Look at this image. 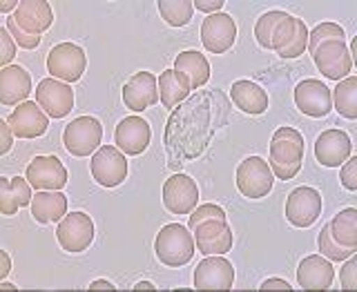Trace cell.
Here are the masks:
<instances>
[{"label":"cell","instance_id":"1","mask_svg":"<svg viewBox=\"0 0 357 292\" xmlns=\"http://www.w3.org/2000/svg\"><path fill=\"white\" fill-rule=\"evenodd\" d=\"M304 163V137L293 128H277L271 141V170L282 181L295 178Z\"/></svg>","mask_w":357,"mask_h":292},{"label":"cell","instance_id":"2","mask_svg":"<svg viewBox=\"0 0 357 292\" xmlns=\"http://www.w3.org/2000/svg\"><path fill=\"white\" fill-rule=\"evenodd\" d=\"M156 259L167 268H181L192 261L195 256V237L181 223H167L156 234L154 241Z\"/></svg>","mask_w":357,"mask_h":292},{"label":"cell","instance_id":"3","mask_svg":"<svg viewBox=\"0 0 357 292\" xmlns=\"http://www.w3.org/2000/svg\"><path fill=\"white\" fill-rule=\"evenodd\" d=\"M103 141V125L94 116H78L63 130V145L72 156L85 159L100 148Z\"/></svg>","mask_w":357,"mask_h":292},{"label":"cell","instance_id":"4","mask_svg":"<svg viewBox=\"0 0 357 292\" xmlns=\"http://www.w3.org/2000/svg\"><path fill=\"white\" fill-rule=\"evenodd\" d=\"M275 174L261 156H248L237 167V190L245 199H264L273 192Z\"/></svg>","mask_w":357,"mask_h":292},{"label":"cell","instance_id":"5","mask_svg":"<svg viewBox=\"0 0 357 292\" xmlns=\"http://www.w3.org/2000/svg\"><path fill=\"white\" fill-rule=\"evenodd\" d=\"M87 67L85 49L76 43H59L47 54V72L65 83L81 81Z\"/></svg>","mask_w":357,"mask_h":292},{"label":"cell","instance_id":"6","mask_svg":"<svg viewBox=\"0 0 357 292\" xmlns=\"http://www.w3.org/2000/svg\"><path fill=\"white\" fill-rule=\"evenodd\" d=\"M56 239L65 252H85L94 241V221L85 212H70L59 221Z\"/></svg>","mask_w":357,"mask_h":292},{"label":"cell","instance_id":"7","mask_svg":"<svg viewBox=\"0 0 357 292\" xmlns=\"http://www.w3.org/2000/svg\"><path fill=\"white\" fill-rule=\"evenodd\" d=\"M89 172H92L94 181L103 187H116L128 178V159L119 148H98L92 154V161H89Z\"/></svg>","mask_w":357,"mask_h":292},{"label":"cell","instance_id":"8","mask_svg":"<svg viewBox=\"0 0 357 292\" xmlns=\"http://www.w3.org/2000/svg\"><path fill=\"white\" fill-rule=\"evenodd\" d=\"M312 59H315V65L321 72V76L331 78V81L340 83L346 76H351L353 56L346 40H328L319 45V47L312 52Z\"/></svg>","mask_w":357,"mask_h":292},{"label":"cell","instance_id":"9","mask_svg":"<svg viewBox=\"0 0 357 292\" xmlns=\"http://www.w3.org/2000/svg\"><path fill=\"white\" fill-rule=\"evenodd\" d=\"M321 215V194L315 187H295L286 199V219L295 228H310Z\"/></svg>","mask_w":357,"mask_h":292},{"label":"cell","instance_id":"10","mask_svg":"<svg viewBox=\"0 0 357 292\" xmlns=\"http://www.w3.org/2000/svg\"><path fill=\"white\" fill-rule=\"evenodd\" d=\"M36 103L43 112L52 118H63L74 107V92L72 85L59 81V78H43L36 85Z\"/></svg>","mask_w":357,"mask_h":292},{"label":"cell","instance_id":"11","mask_svg":"<svg viewBox=\"0 0 357 292\" xmlns=\"http://www.w3.org/2000/svg\"><path fill=\"white\" fill-rule=\"evenodd\" d=\"M234 40H237V22L232 16L219 11L201 22V43L210 54H226L232 49Z\"/></svg>","mask_w":357,"mask_h":292},{"label":"cell","instance_id":"12","mask_svg":"<svg viewBox=\"0 0 357 292\" xmlns=\"http://www.w3.org/2000/svg\"><path fill=\"white\" fill-rule=\"evenodd\" d=\"M199 187L192 176L188 174H172L163 183V206L172 215H190L197 208Z\"/></svg>","mask_w":357,"mask_h":292},{"label":"cell","instance_id":"13","mask_svg":"<svg viewBox=\"0 0 357 292\" xmlns=\"http://www.w3.org/2000/svg\"><path fill=\"white\" fill-rule=\"evenodd\" d=\"M195 234V245L201 254H228L232 250V228L228 226L226 219H210L199 223V226L192 230Z\"/></svg>","mask_w":357,"mask_h":292},{"label":"cell","instance_id":"14","mask_svg":"<svg viewBox=\"0 0 357 292\" xmlns=\"http://www.w3.org/2000/svg\"><path fill=\"white\" fill-rule=\"evenodd\" d=\"M16 139H38L50 128V116L36 100H25L5 118Z\"/></svg>","mask_w":357,"mask_h":292},{"label":"cell","instance_id":"15","mask_svg":"<svg viewBox=\"0 0 357 292\" xmlns=\"http://www.w3.org/2000/svg\"><path fill=\"white\" fill-rule=\"evenodd\" d=\"M152 139L150 123L139 114L123 118L114 130V143L126 156H139L148 150Z\"/></svg>","mask_w":357,"mask_h":292},{"label":"cell","instance_id":"16","mask_svg":"<svg viewBox=\"0 0 357 292\" xmlns=\"http://www.w3.org/2000/svg\"><path fill=\"white\" fill-rule=\"evenodd\" d=\"M295 105L301 114L321 118L333 109V94L326 83L317 81V78H306L295 87Z\"/></svg>","mask_w":357,"mask_h":292},{"label":"cell","instance_id":"17","mask_svg":"<svg viewBox=\"0 0 357 292\" xmlns=\"http://www.w3.org/2000/svg\"><path fill=\"white\" fill-rule=\"evenodd\" d=\"M234 284V268L223 254H210L199 261L195 270L197 290H230Z\"/></svg>","mask_w":357,"mask_h":292},{"label":"cell","instance_id":"18","mask_svg":"<svg viewBox=\"0 0 357 292\" xmlns=\"http://www.w3.org/2000/svg\"><path fill=\"white\" fill-rule=\"evenodd\" d=\"M159 100V78L152 72H137L123 85V103L130 112H145Z\"/></svg>","mask_w":357,"mask_h":292},{"label":"cell","instance_id":"19","mask_svg":"<svg viewBox=\"0 0 357 292\" xmlns=\"http://www.w3.org/2000/svg\"><path fill=\"white\" fill-rule=\"evenodd\" d=\"M25 178L36 192H40V190H63L67 185V170L59 156H36L27 165Z\"/></svg>","mask_w":357,"mask_h":292},{"label":"cell","instance_id":"20","mask_svg":"<svg viewBox=\"0 0 357 292\" xmlns=\"http://www.w3.org/2000/svg\"><path fill=\"white\" fill-rule=\"evenodd\" d=\"M353 156L351 137L344 130H326L315 141V159L324 167H340Z\"/></svg>","mask_w":357,"mask_h":292},{"label":"cell","instance_id":"21","mask_svg":"<svg viewBox=\"0 0 357 292\" xmlns=\"http://www.w3.org/2000/svg\"><path fill=\"white\" fill-rule=\"evenodd\" d=\"M31 94V76L25 67L9 65L0 70V103L20 105Z\"/></svg>","mask_w":357,"mask_h":292},{"label":"cell","instance_id":"22","mask_svg":"<svg viewBox=\"0 0 357 292\" xmlns=\"http://www.w3.org/2000/svg\"><path fill=\"white\" fill-rule=\"evenodd\" d=\"M333 263L321 254H308L297 268V284L304 290H328L333 286Z\"/></svg>","mask_w":357,"mask_h":292},{"label":"cell","instance_id":"23","mask_svg":"<svg viewBox=\"0 0 357 292\" xmlns=\"http://www.w3.org/2000/svg\"><path fill=\"white\" fill-rule=\"evenodd\" d=\"M18 27L31 36H40L47 31L54 22V11L47 0H20V5L14 14Z\"/></svg>","mask_w":357,"mask_h":292},{"label":"cell","instance_id":"24","mask_svg":"<svg viewBox=\"0 0 357 292\" xmlns=\"http://www.w3.org/2000/svg\"><path fill=\"white\" fill-rule=\"evenodd\" d=\"M230 98H232V103L237 105L241 112H245V114H250V116L264 114V112L268 109V105H271L266 89L259 87L257 83H252V81H245V78L232 83Z\"/></svg>","mask_w":357,"mask_h":292},{"label":"cell","instance_id":"25","mask_svg":"<svg viewBox=\"0 0 357 292\" xmlns=\"http://www.w3.org/2000/svg\"><path fill=\"white\" fill-rule=\"evenodd\" d=\"M31 217L36 219V223H54L61 221L67 215V197L61 190H40L31 199Z\"/></svg>","mask_w":357,"mask_h":292},{"label":"cell","instance_id":"26","mask_svg":"<svg viewBox=\"0 0 357 292\" xmlns=\"http://www.w3.org/2000/svg\"><path fill=\"white\" fill-rule=\"evenodd\" d=\"M190 92H192L190 78L183 72H176L174 67H172V70H165L159 76V96H161V103H163L165 109L176 107L181 100L188 98Z\"/></svg>","mask_w":357,"mask_h":292},{"label":"cell","instance_id":"27","mask_svg":"<svg viewBox=\"0 0 357 292\" xmlns=\"http://www.w3.org/2000/svg\"><path fill=\"white\" fill-rule=\"evenodd\" d=\"M174 70L183 72L190 78V85H192V89L204 87L210 81V63H208V59L204 54L195 52V49H188V52L178 54L174 59Z\"/></svg>","mask_w":357,"mask_h":292},{"label":"cell","instance_id":"28","mask_svg":"<svg viewBox=\"0 0 357 292\" xmlns=\"http://www.w3.org/2000/svg\"><path fill=\"white\" fill-rule=\"evenodd\" d=\"M331 239L342 245V248H353L357 250V210L346 208L333 217L328 223Z\"/></svg>","mask_w":357,"mask_h":292},{"label":"cell","instance_id":"29","mask_svg":"<svg viewBox=\"0 0 357 292\" xmlns=\"http://www.w3.org/2000/svg\"><path fill=\"white\" fill-rule=\"evenodd\" d=\"M331 94H333V105L340 112V116L355 121L357 118V78L346 76Z\"/></svg>","mask_w":357,"mask_h":292},{"label":"cell","instance_id":"30","mask_svg":"<svg viewBox=\"0 0 357 292\" xmlns=\"http://www.w3.org/2000/svg\"><path fill=\"white\" fill-rule=\"evenodd\" d=\"M159 14L170 27H183L192 18V0H159Z\"/></svg>","mask_w":357,"mask_h":292},{"label":"cell","instance_id":"31","mask_svg":"<svg viewBox=\"0 0 357 292\" xmlns=\"http://www.w3.org/2000/svg\"><path fill=\"white\" fill-rule=\"evenodd\" d=\"M288 14L286 11H279V9H273V11H266L255 22V38L259 43V47L264 49H271V40H273V33L277 29V25L286 18Z\"/></svg>","mask_w":357,"mask_h":292},{"label":"cell","instance_id":"32","mask_svg":"<svg viewBox=\"0 0 357 292\" xmlns=\"http://www.w3.org/2000/svg\"><path fill=\"white\" fill-rule=\"evenodd\" d=\"M317 245H319V254L326 256L328 261H346L349 256L357 254V250L353 248H342L333 239H331V230H328V223L321 228V232L317 234Z\"/></svg>","mask_w":357,"mask_h":292},{"label":"cell","instance_id":"33","mask_svg":"<svg viewBox=\"0 0 357 292\" xmlns=\"http://www.w3.org/2000/svg\"><path fill=\"white\" fill-rule=\"evenodd\" d=\"M346 38V31L344 27H340L337 22H321L312 31H308V52L312 54L319 45L328 43V40H344Z\"/></svg>","mask_w":357,"mask_h":292},{"label":"cell","instance_id":"34","mask_svg":"<svg viewBox=\"0 0 357 292\" xmlns=\"http://www.w3.org/2000/svg\"><path fill=\"white\" fill-rule=\"evenodd\" d=\"M306 47H308V27L304 20L297 18L293 38H290L286 47L279 49L277 54H279V59H299V56L306 52Z\"/></svg>","mask_w":357,"mask_h":292},{"label":"cell","instance_id":"35","mask_svg":"<svg viewBox=\"0 0 357 292\" xmlns=\"http://www.w3.org/2000/svg\"><path fill=\"white\" fill-rule=\"evenodd\" d=\"M210 219H226V212L223 208L215 206V203H204V206H197L192 212H190V219H188V230H195L199 223L210 221Z\"/></svg>","mask_w":357,"mask_h":292},{"label":"cell","instance_id":"36","mask_svg":"<svg viewBox=\"0 0 357 292\" xmlns=\"http://www.w3.org/2000/svg\"><path fill=\"white\" fill-rule=\"evenodd\" d=\"M5 29L11 33V38H14V43L18 45L20 49H36L38 45H40V36H31V33L22 31V29L18 27V22H16L14 16H9V18L5 20Z\"/></svg>","mask_w":357,"mask_h":292},{"label":"cell","instance_id":"37","mask_svg":"<svg viewBox=\"0 0 357 292\" xmlns=\"http://www.w3.org/2000/svg\"><path fill=\"white\" fill-rule=\"evenodd\" d=\"M295 25H297V18L295 16H286L282 22L277 25L275 33H273V40H271V49L279 52V49H284L288 40L293 38V33H295Z\"/></svg>","mask_w":357,"mask_h":292},{"label":"cell","instance_id":"38","mask_svg":"<svg viewBox=\"0 0 357 292\" xmlns=\"http://www.w3.org/2000/svg\"><path fill=\"white\" fill-rule=\"evenodd\" d=\"M18 208L20 203L14 194V187H11V178L0 176V212H3L5 217H11V215H16Z\"/></svg>","mask_w":357,"mask_h":292},{"label":"cell","instance_id":"39","mask_svg":"<svg viewBox=\"0 0 357 292\" xmlns=\"http://www.w3.org/2000/svg\"><path fill=\"white\" fill-rule=\"evenodd\" d=\"M340 181L346 190H351V192L357 190V156H349V159L342 163Z\"/></svg>","mask_w":357,"mask_h":292},{"label":"cell","instance_id":"40","mask_svg":"<svg viewBox=\"0 0 357 292\" xmlns=\"http://www.w3.org/2000/svg\"><path fill=\"white\" fill-rule=\"evenodd\" d=\"M340 282H342L344 290H355L357 288V259H355V254L346 259L344 268L340 270Z\"/></svg>","mask_w":357,"mask_h":292},{"label":"cell","instance_id":"41","mask_svg":"<svg viewBox=\"0 0 357 292\" xmlns=\"http://www.w3.org/2000/svg\"><path fill=\"white\" fill-rule=\"evenodd\" d=\"M0 40H3V54H0V65L3 67H9L11 61L16 59V52H18V45L11 38V33L3 27L0 29Z\"/></svg>","mask_w":357,"mask_h":292},{"label":"cell","instance_id":"42","mask_svg":"<svg viewBox=\"0 0 357 292\" xmlns=\"http://www.w3.org/2000/svg\"><path fill=\"white\" fill-rule=\"evenodd\" d=\"M11 187H14V194H16V199H18L20 208L31 206L33 194H31V183L27 181V178H20V176L11 178Z\"/></svg>","mask_w":357,"mask_h":292},{"label":"cell","instance_id":"43","mask_svg":"<svg viewBox=\"0 0 357 292\" xmlns=\"http://www.w3.org/2000/svg\"><path fill=\"white\" fill-rule=\"evenodd\" d=\"M0 139H3V143H0V154H7L11 150V139H14V132H11L7 121H0Z\"/></svg>","mask_w":357,"mask_h":292},{"label":"cell","instance_id":"44","mask_svg":"<svg viewBox=\"0 0 357 292\" xmlns=\"http://www.w3.org/2000/svg\"><path fill=\"white\" fill-rule=\"evenodd\" d=\"M192 5L199 11H208V14H219L221 7L226 5L223 0H192Z\"/></svg>","mask_w":357,"mask_h":292},{"label":"cell","instance_id":"45","mask_svg":"<svg viewBox=\"0 0 357 292\" xmlns=\"http://www.w3.org/2000/svg\"><path fill=\"white\" fill-rule=\"evenodd\" d=\"M259 290H293V288L284 279H266V282H261Z\"/></svg>","mask_w":357,"mask_h":292},{"label":"cell","instance_id":"46","mask_svg":"<svg viewBox=\"0 0 357 292\" xmlns=\"http://www.w3.org/2000/svg\"><path fill=\"white\" fill-rule=\"evenodd\" d=\"M0 261H3V270H0V279H3V282H5V277L9 275V270H11V261H9V254L3 250V252H0Z\"/></svg>","mask_w":357,"mask_h":292},{"label":"cell","instance_id":"47","mask_svg":"<svg viewBox=\"0 0 357 292\" xmlns=\"http://www.w3.org/2000/svg\"><path fill=\"white\" fill-rule=\"evenodd\" d=\"M116 290V286L112 284V282H107V279H98V282H92L89 284V290Z\"/></svg>","mask_w":357,"mask_h":292},{"label":"cell","instance_id":"48","mask_svg":"<svg viewBox=\"0 0 357 292\" xmlns=\"http://www.w3.org/2000/svg\"><path fill=\"white\" fill-rule=\"evenodd\" d=\"M18 0H7V3H3V5H0V9H3L5 11V14H9V11H14V9H18ZM14 14H16V11H14Z\"/></svg>","mask_w":357,"mask_h":292},{"label":"cell","instance_id":"49","mask_svg":"<svg viewBox=\"0 0 357 292\" xmlns=\"http://www.w3.org/2000/svg\"><path fill=\"white\" fill-rule=\"evenodd\" d=\"M134 290H156L150 282H139L137 286H134Z\"/></svg>","mask_w":357,"mask_h":292},{"label":"cell","instance_id":"50","mask_svg":"<svg viewBox=\"0 0 357 292\" xmlns=\"http://www.w3.org/2000/svg\"><path fill=\"white\" fill-rule=\"evenodd\" d=\"M0 288H3V290H18L14 284H7V282H3V284H0Z\"/></svg>","mask_w":357,"mask_h":292}]
</instances>
